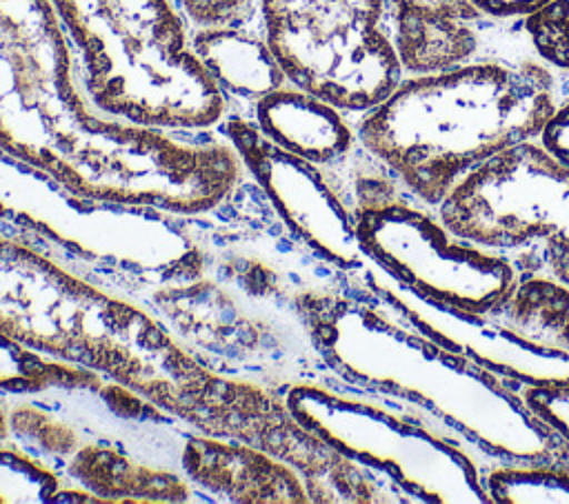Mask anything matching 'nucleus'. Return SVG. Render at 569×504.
I'll return each mask as SVG.
<instances>
[{"instance_id":"obj_1","label":"nucleus","mask_w":569,"mask_h":504,"mask_svg":"<svg viewBox=\"0 0 569 504\" xmlns=\"http://www.w3.org/2000/svg\"><path fill=\"white\" fill-rule=\"evenodd\" d=\"M0 149L107 202L198 213L244 175L218 131H171L100 111L51 0H0Z\"/></svg>"},{"instance_id":"obj_2","label":"nucleus","mask_w":569,"mask_h":504,"mask_svg":"<svg viewBox=\"0 0 569 504\" xmlns=\"http://www.w3.org/2000/svg\"><path fill=\"white\" fill-rule=\"evenodd\" d=\"M0 333L136 391L193 431L247 442L282 462L305 442L307 429L284 395L207 369L144 304L78 275L7 220Z\"/></svg>"},{"instance_id":"obj_3","label":"nucleus","mask_w":569,"mask_h":504,"mask_svg":"<svg viewBox=\"0 0 569 504\" xmlns=\"http://www.w3.org/2000/svg\"><path fill=\"white\" fill-rule=\"evenodd\" d=\"M360 273L311 324L331 382L429 415L493 464L569 468V440L525 404L520 384L402 322Z\"/></svg>"},{"instance_id":"obj_4","label":"nucleus","mask_w":569,"mask_h":504,"mask_svg":"<svg viewBox=\"0 0 569 504\" xmlns=\"http://www.w3.org/2000/svg\"><path fill=\"white\" fill-rule=\"evenodd\" d=\"M562 80L531 51L513 49L453 69L402 75L353 118L358 142L431 206L498 151L531 140Z\"/></svg>"},{"instance_id":"obj_5","label":"nucleus","mask_w":569,"mask_h":504,"mask_svg":"<svg viewBox=\"0 0 569 504\" xmlns=\"http://www.w3.org/2000/svg\"><path fill=\"white\" fill-rule=\"evenodd\" d=\"M11 440L69 486V502H202L182 468L193 431L136 391L96 375L0 393Z\"/></svg>"},{"instance_id":"obj_6","label":"nucleus","mask_w":569,"mask_h":504,"mask_svg":"<svg viewBox=\"0 0 569 504\" xmlns=\"http://www.w3.org/2000/svg\"><path fill=\"white\" fill-rule=\"evenodd\" d=\"M91 102L120 120L207 131L231 111L191 42L178 0H51Z\"/></svg>"},{"instance_id":"obj_7","label":"nucleus","mask_w":569,"mask_h":504,"mask_svg":"<svg viewBox=\"0 0 569 504\" xmlns=\"http://www.w3.org/2000/svg\"><path fill=\"white\" fill-rule=\"evenodd\" d=\"M0 220L78 275L140 300L193 249L191 213L78 195L0 149Z\"/></svg>"},{"instance_id":"obj_8","label":"nucleus","mask_w":569,"mask_h":504,"mask_svg":"<svg viewBox=\"0 0 569 504\" xmlns=\"http://www.w3.org/2000/svg\"><path fill=\"white\" fill-rule=\"evenodd\" d=\"M325 167L356 213L365 258L402 289L436 304L489 313L518 284L522 273L507 255L453 233L436 206L413 195L360 142Z\"/></svg>"},{"instance_id":"obj_9","label":"nucleus","mask_w":569,"mask_h":504,"mask_svg":"<svg viewBox=\"0 0 569 504\" xmlns=\"http://www.w3.org/2000/svg\"><path fill=\"white\" fill-rule=\"evenodd\" d=\"M193 233V231H191ZM207 369L284 395L329 380L309 320L253 295L196 249L140 300Z\"/></svg>"},{"instance_id":"obj_10","label":"nucleus","mask_w":569,"mask_h":504,"mask_svg":"<svg viewBox=\"0 0 569 504\" xmlns=\"http://www.w3.org/2000/svg\"><path fill=\"white\" fill-rule=\"evenodd\" d=\"M289 411L340 453L385 473L416 504H491L493 464L445 424L338 382H302L284 393Z\"/></svg>"},{"instance_id":"obj_11","label":"nucleus","mask_w":569,"mask_h":504,"mask_svg":"<svg viewBox=\"0 0 569 504\" xmlns=\"http://www.w3.org/2000/svg\"><path fill=\"white\" fill-rule=\"evenodd\" d=\"M436 211L453 233L507 255L520 273L569 284V167L536 138L469 171Z\"/></svg>"},{"instance_id":"obj_12","label":"nucleus","mask_w":569,"mask_h":504,"mask_svg":"<svg viewBox=\"0 0 569 504\" xmlns=\"http://www.w3.org/2000/svg\"><path fill=\"white\" fill-rule=\"evenodd\" d=\"M258 16L287 82L351 118L402 80L385 0H260Z\"/></svg>"},{"instance_id":"obj_13","label":"nucleus","mask_w":569,"mask_h":504,"mask_svg":"<svg viewBox=\"0 0 569 504\" xmlns=\"http://www.w3.org/2000/svg\"><path fill=\"white\" fill-rule=\"evenodd\" d=\"M218 131L233 144L247 173L262 187L282 220L316 253L347 273H360L367 266L356 213L325 164L284 151L236 109L227 113Z\"/></svg>"},{"instance_id":"obj_14","label":"nucleus","mask_w":569,"mask_h":504,"mask_svg":"<svg viewBox=\"0 0 569 504\" xmlns=\"http://www.w3.org/2000/svg\"><path fill=\"white\" fill-rule=\"evenodd\" d=\"M360 275L371 293L402 322L491 373L520 386L569 384L567 353L522 335L491 311L473 313L425 300L396 284L369 260Z\"/></svg>"},{"instance_id":"obj_15","label":"nucleus","mask_w":569,"mask_h":504,"mask_svg":"<svg viewBox=\"0 0 569 504\" xmlns=\"http://www.w3.org/2000/svg\"><path fill=\"white\" fill-rule=\"evenodd\" d=\"M385 22L402 75L436 73L527 47L520 22L491 20L471 0H385Z\"/></svg>"},{"instance_id":"obj_16","label":"nucleus","mask_w":569,"mask_h":504,"mask_svg":"<svg viewBox=\"0 0 569 504\" xmlns=\"http://www.w3.org/2000/svg\"><path fill=\"white\" fill-rule=\"evenodd\" d=\"M182 468L202 500L242 504H309L300 473L247 442L191 431Z\"/></svg>"},{"instance_id":"obj_17","label":"nucleus","mask_w":569,"mask_h":504,"mask_svg":"<svg viewBox=\"0 0 569 504\" xmlns=\"http://www.w3.org/2000/svg\"><path fill=\"white\" fill-rule=\"evenodd\" d=\"M278 147L316 164H333L358 147L353 118L291 82L256 100L247 111Z\"/></svg>"},{"instance_id":"obj_18","label":"nucleus","mask_w":569,"mask_h":504,"mask_svg":"<svg viewBox=\"0 0 569 504\" xmlns=\"http://www.w3.org/2000/svg\"><path fill=\"white\" fill-rule=\"evenodd\" d=\"M191 42L236 111H247L256 100L287 84L280 64L267 47L260 18L236 27L196 29L191 31Z\"/></svg>"},{"instance_id":"obj_19","label":"nucleus","mask_w":569,"mask_h":504,"mask_svg":"<svg viewBox=\"0 0 569 504\" xmlns=\"http://www.w3.org/2000/svg\"><path fill=\"white\" fill-rule=\"evenodd\" d=\"M491 313L522 335L569 355V284L542 273H522Z\"/></svg>"},{"instance_id":"obj_20","label":"nucleus","mask_w":569,"mask_h":504,"mask_svg":"<svg viewBox=\"0 0 569 504\" xmlns=\"http://www.w3.org/2000/svg\"><path fill=\"white\" fill-rule=\"evenodd\" d=\"M485 486L491 504H569V468L491 464Z\"/></svg>"},{"instance_id":"obj_21","label":"nucleus","mask_w":569,"mask_h":504,"mask_svg":"<svg viewBox=\"0 0 569 504\" xmlns=\"http://www.w3.org/2000/svg\"><path fill=\"white\" fill-rule=\"evenodd\" d=\"M9 502H69L64 480L13 440L0 442V504Z\"/></svg>"},{"instance_id":"obj_22","label":"nucleus","mask_w":569,"mask_h":504,"mask_svg":"<svg viewBox=\"0 0 569 504\" xmlns=\"http://www.w3.org/2000/svg\"><path fill=\"white\" fill-rule=\"evenodd\" d=\"M520 29L531 56L560 80L569 78V0H549L525 16Z\"/></svg>"},{"instance_id":"obj_23","label":"nucleus","mask_w":569,"mask_h":504,"mask_svg":"<svg viewBox=\"0 0 569 504\" xmlns=\"http://www.w3.org/2000/svg\"><path fill=\"white\" fill-rule=\"evenodd\" d=\"M260 0H178L191 31L256 22Z\"/></svg>"},{"instance_id":"obj_24","label":"nucleus","mask_w":569,"mask_h":504,"mask_svg":"<svg viewBox=\"0 0 569 504\" xmlns=\"http://www.w3.org/2000/svg\"><path fill=\"white\" fill-rule=\"evenodd\" d=\"M518 393L536 415L569 440V384L518 386Z\"/></svg>"},{"instance_id":"obj_25","label":"nucleus","mask_w":569,"mask_h":504,"mask_svg":"<svg viewBox=\"0 0 569 504\" xmlns=\"http://www.w3.org/2000/svg\"><path fill=\"white\" fill-rule=\"evenodd\" d=\"M536 140L542 144L545 151H549L556 160L569 167V78L562 80L558 102L545 120Z\"/></svg>"},{"instance_id":"obj_26","label":"nucleus","mask_w":569,"mask_h":504,"mask_svg":"<svg viewBox=\"0 0 569 504\" xmlns=\"http://www.w3.org/2000/svg\"><path fill=\"white\" fill-rule=\"evenodd\" d=\"M471 2L491 20L516 24L538 7L547 4L549 0H471Z\"/></svg>"},{"instance_id":"obj_27","label":"nucleus","mask_w":569,"mask_h":504,"mask_svg":"<svg viewBox=\"0 0 569 504\" xmlns=\"http://www.w3.org/2000/svg\"><path fill=\"white\" fill-rule=\"evenodd\" d=\"M11 440V429H9V420H7V411L0 397V442H9Z\"/></svg>"}]
</instances>
